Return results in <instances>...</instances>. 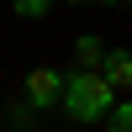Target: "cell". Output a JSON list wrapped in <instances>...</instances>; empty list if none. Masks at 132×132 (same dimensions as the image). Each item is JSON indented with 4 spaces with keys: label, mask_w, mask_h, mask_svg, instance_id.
<instances>
[{
    "label": "cell",
    "mask_w": 132,
    "mask_h": 132,
    "mask_svg": "<svg viewBox=\"0 0 132 132\" xmlns=\"http://www.w3.org/2000/svg\"><path fill=\"white\" fill-rule=\"evenodd\" d=\"M101 63H106V69H101V74H106V85H111V90L122 95L127 85H132V53H127V48H111Z\"/></svg>",
    "instance_id": "cell-3"
},
{
    "label": "cell",
    "mask_w": 132,
    "mask_h": 132,
    "mask_svg": "<svg viewBox=\"0 0 132 132\" xmlns=\"http://www.w3.org/2000/svg\"><path fill=\"white\" fill-rule=\"evenodd\" d=\"M5 5H11V11H16V16H21V21H42V16H48V11H53V5H58V0H5Z\"/></svg>",
    "instance_id": "cell-6"
},
{
    "label": "cell",
    "mask_w": 132,
    "mask_h": 132,
    "mask_svg": "<svg viewBox=\"0 0 132 132\" xmlns=\"http://www.w3.org/2000/svg\"><path fill=\"white\" fill-rule=\"evenodd\" d=\"M101 5H127V0H101Z\"/></svg>",
    "instance_id": "cell-8"
},
{
    "label": "cell",
    "mask_w": 132,
    "mask_h": 132,
    "mask_svg": "<svg viewBox=\"0 0 132 132\" xmlns=\"http://www.w3.org/2000/svg\"><path fill=\"white\" fill-rule=\"evenodd\" d=\"M0 132H5V127H0Z\"/></svg>",
    "instance_id": "cell-10"
},
{
    "label": "cell",
    "mask_w": 132,
    "mask_h": 132,
    "mask_svg": "<svg viewBox=\"0 0 132 132\" xmlns=\"http://www.w3.org/2000/svg\"><path fill=\"white\" fill-rule=\"evenodd\" d=\"M111 101H116V90L106 85L101 69H69V74H58V111L69 116V122L95 127Z\"/></svg>",
    "instance_id": "cell-1"
},
{
    "label": "cell",
    "mask_w": 132,
    "mask_h": 132,
    "mask_svg": "<svg viewBox=\"0 0 132 132\" xmlns=\"http://www.w3.org/2000/svg\"><path fill=\"white\" fill-rule=\"evenodd\" d=\"M63 5H95V0H63Z\"/></svg>",
    "instance_id": "cell-7"
},
{
    "label": "cell",
    "mask_w": 132,
    "mask_h": 132,
    "mask_svg": "<svg viewBox=\"0 0 132 132\" xmlns=\"http://www.w3.org/2000/svg\"><path fill=\"white\" fill-rule=\"evenodd\" d=\"M101 58H106L101 37H79V42H74V69H95Z\"/></svg>",
    "instance_id": "cell-5"
},
{
    "label": "cell",
    "mask_w": 132,
    "mask_h": 132,
    "mask_svg": "<svg viewBox=\"0 0 132 132\" xmlns=\"http://www.w3.org/2000/svg\"><path fill=\"white\" fill-rule=\"evenodd\" d=\"M0 5H5V0H0Z\"/></svg>",
    "instance_id": "cell-9"
},
{
    "label": "cell",
    "mask_w": 132,
    "mask_h": 132,
    "mask_svg": "<svg viewBox=\"0 0 132 132\" xmlns=\"http://www.w3.org/2000/svg\"><path fill=\"white\" fill-rule=\"evenodd\" d=\"M101 127H106V132H132V106L122 101V95H116V101L106 106V116H101Z\"/></svg>",
    "instance_id": "cell-4"
},
{
    "label": "cell",
    "mask_w": 132,
    "mask_h": 132,
    "mask_svg": "<svg viewBox=\"0 0 132 132\" xmlns=\"http://www.w3.org/2000/svg\"><path fill=\"white\" fill-rule=\"evenodd\" d=\"M27 106L32 111H58V69L37 63V69L27 74Z\"/></svg>",
    "instance_id": "cell-2"
}]
</instances>
